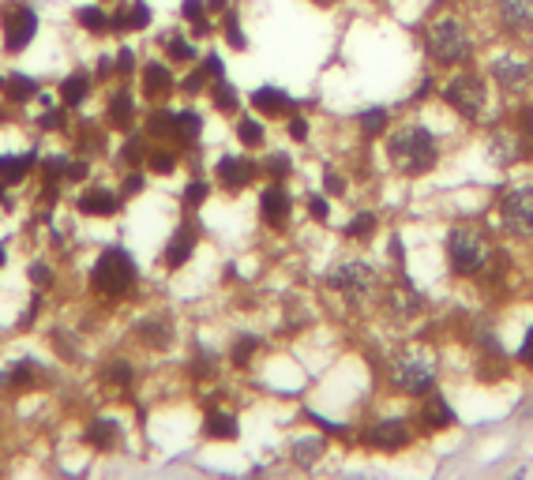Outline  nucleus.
Returning a JSON list of instances; mask_svg holds the SVG:
<instances>
[{
  "label": "nucleus",
  "mask_w": 533,
  "mask_h": 480,
  "mask_svg": "<svg viewBox=\"0 0 533 480\" xmlns=\"http://www.w3.org/2000/svg\"><path fill=\"white\" fill-rule=\"evenodd\" d=\"M323 188H327L331 195H342V191H346V181H342L339 173H327V177H323Z\"/></svg>",
  "instance_id": "de8ad7c7"
},
{
  "label": "nucleus",
  "mask_w": 533,
  "mask_h": 480,
  "mask_svg": "<svg viewBox=\"0 0 533 480\" xmlns=\"http://www.w3.org/2000/svg\"><path fill=\"white\" fill-rule=\"evenodd\" d=\"M87 443L98 446V450H114L121 443V428L117 420H94V425L87 428Z\"/></svg>",
  "instance_id": "393cba45"
},
{
  "label": "nucleus",
  "mask_w": 533,
  "mask_h": 480,
  "mask_svg": "<svg viewBox=\"0 0 533 480\" xmlns=\"http://www.w3.org/2000/svg\"><path fill=\"white\" fill-rule=\"evenodd\" d=\"M214 177L226 191H241V188L252 184V177H256V162H248L244 154H226V158H218Z\"/></svg>",
  "instance_id": "ddd939ff"
},
{
  "label": "nucleus",
  "mask_w": 533,
  "mask_h": 480,
  "mask_svg": "<svg viewBox=\"0 0 533 480\" xmlns=\"http://www.w3.org/2000/svg\"><path fill=\"white\" fill-rule=\"evenodd\" d=\"M91 94V75L87 72H72L64 83H61V102L64 105H83Z\"/></svg>",
  "instance_id": "b1692460"
},
{
  "label": "nucleus",
  "mask_w": 533,
  "mask_h": 480,
  "mask_svg": "<svg viewBox=\"0 0 533 480\" xmlns=\"http://www.w3.org/2000/svg\"><path fill=\"white\" fill-rule=\"evenodd\" d=\"M290 135L293 139H308V121L304 117H290Z\"/></svg>",
  "instance_id": "09e8293b"
},
{
  "label": "nucleus",
  "mask_w": 533,
  "mask_h": 480,
  "mask_svg": "<svg viewBox=\"0 0 533 480\" xmlns=\"http://www.w3.org/2000/svg\"><path fill=\"white\" fill-rule=\"evenodd\" d=\"M117 207H121V200L109 188H87L79 195V214H91V218H109V214H117Z\"/></svg>",
  "instance_id": "f3484780"
},
{
  "label": "nucleus",
  "mask_w": 533,
  "mask_h": 480,
  "mask_svg": "<svg viewBox=\"0 0 533 480\" xmlns=\"http://www.w3.org/2000/svg\"><path fill=\"white\" fill-rule=\"evenodd\" d=\"M139 330V342H147L151 349H165L173 342V330H170V323L165 319H158V316H151V319H143L135 327Z\"/></svg>",
  "instance_id": "5701e85b"
},
{
  "label": "nucleus",
  "mask_w": 533,
  "mask_h": 480,
  "mask_svg": "<svg viewBox=\"0 0 533 480\" xmlns=\"http://www.w3.org/2000/svg\"><path fill=\"white\" fill-rule=\"evenodd\" d=\"M518 364H526V368H533V327L526 330L522 346H518Z\"/></svg>",
  "instance_id": "c03bdc74"
},
{
  "label": "nucleus",
  "mask_w": 533,
  "mask_h": 480,
  "mask_svg": "<svg viewBox=\"0 0 533 480\" xmlns=\"http://www.w3.org/2000/svg\"><path fill=\"white\" fill-rule=\"evenodd\" d=\"M252 105H256L263 117H282V113H290V94L278 91V87H260L256 94H252Z\"/></svg>",
  "instance_id": "4be33fe9"
},
{
  "label": "nucleus",
  "mask_w": 533,
  "mask_h": 480,
  "mask_svg": "<svg viewBox=\"0 0 533 480\" xmlns=\"http://www.w3.org/2000/svg\"><path fill=\"white\" fill-rule=\"evenodd\" d=\"M173 72H170V64H162V61H151V64H143V94L151 98V102H162V98H170L173 94Z\"/></svg>",
  "instance_id": "dca6fc26"
},
{
  "label": "nucleus",
  "mask_w": 533,
  "mask_h": 480,
  "mask_svg": "<svg viewBox=\"0 0 533 480\" xmlns=\"http://www.w3.org/2000/svg\"><path fill=\"white\" fill-rule=\"evenodd\" d=\"M481 8L499 34L515 42L533 38V0H485Z\"/></svg>",
  "instance_id": "0eeeda50"
},
{
  "label": "nucleus",
  "mask_w": 533,
  "mask_h": 480,
  "mask_svg": "<svg viewBox=\"0 0 533 480\" xmlns=\"http://www.w3.org/2000/svg\"><path fill=\"white\" fill-rule=\"evenodd\" d=\"M75 19L83 23V26H87V31H94V34H102L105 31V26H109V15L98 8V5H87V8H79L75 12Z\"/></svg>",
  "instance_id": "f704fd0d"
},
{
  "label": "nucleus",
  "mask_w": 533,
  "mask_h": 480,
  "mask_svg": "<svg viewBox=\"0 0 533 480\" xmlns=\"http://www.w3.org/2000/svg\"><path fill=\"white\" fill-rule=\"evenodd\" d=\"M147 165L154 169V173H173V169H177V151H170V147L147 151Z\"/></svg>",
  "instance_id": "c9c22d12"
},
{
  "label": "nucleus",
  "mask_w": 533,
  "mask_h": 480,
  "mask_svg": "<svg viewBox=\"0 0 533 480\" xmlns=\"http://www.w3.org/2000/svg\"><path fill=\"white\" fill-rule=\"evenodd\" d=\"M346 233H350L353 240H369V237L376 233V214H372V211H360V214L346 225Z\"/></svg>",
  "instance_id": "473e14b6"
},
{
  "label": "nucleus",
  "mask_w": 533,
  "mask_h": 480,
  "mask_svg": "<svg viewBox=\"0 0 533 480\" xmlns=\"http://www.w3.org/2000/svg\"><path fill=\"white\" fill-rule=\"evenodd\" d=\"M492 260V244L485 240L481 230H473V225H455L451 233H447V267H451L455 278H473L481 274Z\"/></svg>",
  "instance_id": "20e7f679"
},
{
  "label": "nucleus",
  "mask_w": 533,
  "mask_h": 480,
  "mask_svg": "<svg viewBox=\"0 0 533 480\" xmlns=\"http://www.w3.org/2000/svg\"><path fill=\"white\" fill-rule=\"evenodd\" d=\"M181 15L192 19L195 38H207V34H211V23H207V0H184V5H181Z\"/></svg>",
  "instance_id": "bb28decb"
},
{
  "label": "nucleus",
  "mask_w": 533,
  "mask_h": 480,
  "mask_svg": "<svg viewBox=\"0 0 533 480\" xmlns=\"http://www.w3.org/2000/svg\"><path fill=\"white\" fill-rule=\"evenodd\" d=\"M489 75H492L496 87L503 94H511V98H522L533 87V64L526 61L522 53H511V49H503V53L492 56V61H489Z\"/></svg>",
  "instance_id": "1a4fd4ad"
},
{
  "label": "nucleus",
  "mask_w": 533,
  "mask_h": 480,
  "mask_svg": "<svg viewBox=\"0 0 533 480\" xmlns=\"http://www.w3.org/2000/svg\"><path fill=\"white\" fill-rule=\"evenodd\" d=\"M203 68H207V75H211V79H222V56H214V53H211L207 61H203Z\"/></svg>",
  "instance_id": "3c124183"
},
{
  "label": "nucleus",
  "mask_w": 533,
  "mask_h": 480,
  "mask_svg": "<svg viewBox=\"0 0 533 480\" xmlns=\"http://www.w3.org/2000/svg\"><path fill=\"white\" fill-rule=\"evenodd\" d=\"M5 188H8V184H5V181H0V200H5Z\"/></svg>",
  "instance_id": "5fc2aeb1"
},
{
  "label": "nucleus",
  "mask_w": 533,
  "mask_h": 480,
  "mask_svg": "<svg viewBox=\"0 0 533 480\" xmlns=\"http://www.w3.org/2000/svg\"><path fill=\"white\" fill-rule=\"evenodd\" d=\"M195 240H200V230H195V221H181L177 230H173V237H170V244H165V267L170 270H177V267H184L188 263V256L195 251Z\"/></svg>",
  "instance_id": "2eb2a0df"
},
{
  "label": "nucleus",
  "mask_w": 533,
  "mask_h": 480,
  "mask_svg": "<svg viewBox=\"0 0 533 480\" xmlns=\"http://www.w3.org/2000/svg\"><path fill=\"white\" fill-rule=\"evenodd\" d=\"M102 379L105 383H117V387H128L132 383V364L128 360H109L102 368Z\"/></svg>",
  "instance_id": "e433bc0d"
},
{
  "label": "nucleus",
  "mask_w": 533,
  "mask_h": 480,
  "mask_svg": "<svg viewBox=\"0 0 533 480\" xmlns=\"http://www.w3.org/2000/svg\"><path fill=\"white\" fill-rule=\"evenodd\" d=\"M387 154L395 162L399 173H406V177H425L439 165V143L420 121H406L402 128L390 132Z\"/></svg>",
  "instance_id": "f03ea898"
},
{
  "label": "nucleus",
  "mask_w": 533,
  "mask_h": 480,
  "mask_svg": "<svg viewBox=\"0 0 533 480\" xmlns=\"http://www.w3.org/2000/svg\"><path fill=\"white\" fill-rule=\"evenodd\" d=\"M420 425L425 428H451L455 425V413L443 402V394H436V390L425 394V402H420Z\"/></svg>",
  "instance_id": "6ab92c4d"
},
{
  "label": "nucleus",
  "mask_w": 533,
  "mask_h": 480,
  "mask_svg": "<svg viewBox=\"0 0 533 480\" xmlns=\"http://www.w3.org/2000/svg\"><path fill=\"white\" fill-rule=\"evenodd\" d=\"M390 387L402 390V394H417V398H425L429 390H436L432 360L417 357V353H399L395 360H390Z\"/></svg>",
  "instance_id": "6e6552de"
},
{
  "label": "nucleus",
  "mask_w": 533,
  "mask_h": 480,
  "mask_svg": "<svg viewBox=\"0 0 533 480\" xmlns=\"http://www.w3.org/2000/svg\"><path fill=\"white\" fill-rule=\"evenodd\" d=\"M226 42L233 45V49H244L248 42H244V34H241V23H237V12H226Z\"/></svg>",
  "instance_id": "79ce46f5"
},
{
  "label": "nucleus",
  "mask_w": 533,
  "mask_h": 480,
  "mask_svg": "<svg viewBox=\"0 0 533 480\" xmlns=\"http://www.w3.org/2000/svg\"><path fill=\"white\" fill-rule=\"evenodd\" d=\"M0 263H5V244H0Z\"/></svg>",
  "instance_id": "6e6d98bb"
},
{
  "label": "nucleus",
  "mask_w": 533,
  "mask_h": 480,
  "mask_svg": "<svg viewBox=\"0 0 533 480\" xmlns=\"http://www.w3.org/2000/svg\"><path fill=\"white\" fill-rule=\"evenodd\" d=\"M316 5H334V0H316Z\"/></svg>",
  "instance_id": "4d7b16f0"
},
{
  "label": "nucleus",
  "mask_w": 533,
  "mask_h": 480,
  "mask_svg": "<svg viewBox=\"0 0 533 480\" xmlns=\"http://www.w3.org/2000/svg\"><path fill=\"white\" fill-rule=\"evenodd\" d=\"M364 443L376 446V450H402L413 443V432L406 420H376V425L364 432Z\"/></svg>",
  "instance_id": "4468645a"
},
{
  "label": "nucleus",
  "mask_w": 533,
  "mask_h": 480,
  "mask_svg": "<svg viewBox=\"0 0 533 480\" xmlns=\"http://www.w3.org/2000/svg\"><path fill=\"white\" fill-rule=\"evenodd\" d=\"M165 53H170V61H177V64L195 61V49H192L177 31H170V38H165Z\"/></svg>",
  "instance_id": "72a5a7b5"
},
{
  "label": "nucleus",
  "mask_w": 533,
  "mask_h": 480,
  "mask_svg": "<svg viewBox=\"0 0 533 480\" xmlns=\"http://www.w3.org/2000/svg\"><path fill=\"white\" fill-rule=\"evenodd\" d=\"M237 139H241L244 147H252V151H256V147H263L267 132H263V124H260L256 117H241V121H237Z\"/></svg>",
  "instance_id": "cd10ccee"
},
{
  "label": "nucleus",
  "mask_w": 533,
  "mask_h": 480,
  "mask_svg": "<svg viewBox=\"0 0 533 480\" xmlns=\"http://www.w3.org/2000/svg\"><path fill=\"white\" fill-rule=\"evenodd\" d=\"M387 121H390L387 109H369L360 117V128H364V135H383L387 132Z\"/></svg>",
  "instance_id": "58836bf2"
},
{
  "label": "nucleus",
  "mask_w": 533,
  "mask_h": 480,
  "mask_svg": "<svg viewBox=\"0 0 533 480\" xmlns=\"http://www.w3.org/2000/svg\"><path fill=\"white\" fill-rule=\"evenodd\" d=\"M211 98H214V105H218L222 113H237V105H241L237 91L230 87L226 79H218V83H214V87H211Z\"/></svg>",
  "instance_id": "7c9ffc66"
},
{
  "label": "nucleus",
  "mask_w": 533,
  "mask_h": 480,
  "mask_svg": "<svg viewBox=\"0 0 533 480\" xmlns=\"http://www.w3.org/2000/svg\"><path fill=\"white\" fill-rule=\"evenodd\" d=\"M308 207H312V218H316V221H327V200H320V195H316V200L308 203Z\"/></svg>",
  "instance_id": "864d4df0"
},
{
  "label": "nucleus",
  "mask_w": 533,
  "mask_h": 480,
  "mask_svg": "<svg viewBox=\"0 0 533 480\" xmlns=\"http://www.w3.org/2000/svg\"><path fill=\"white\" fill-rule=\"evenodd\" d=\"M203 436H207V439H237V436H241V425H237L233 413L211 409L207 420H203Z\"/></svg>",
  "instance_id": "412c9836"
},
{
  "label": "nucleus",
  "mask_w": 533,
  "mask_h": 480,
  "mask_svg": "<svg viewBox=\"0 0 533 480\" xmlns=\"http://www.w3.org/2000/svg\"><path fill=\"white\" fill-rule=\"evenodd\" d=\"M5 87H8V98H12V102H26L31 94H38V83H35V79H23V75H12Z\"/></svg>",
  "instance_id": "4c0bfd02"
},
{
  "label": "nucleus",
  "mask_w": 533,
  "mask_h": 480,
  "mask_svg": "<svg viewBox=\"0 0 533 480\" xmlns=\"http://www.w3.org/2000/svg\"><path fill=\"white\" fill-rule=\"evenodd\" d=\"M147 154V147H143V139H139V135H132L128 139V143H124V158L128 162H139V158H143Z\"/></svg>",
  "instance_id": "a18cd8bd"
},
{
  "label": "nucleus",
  "mask_w": 533,
  "mask_h": 480,
  "mask_svg": "<svg viewBox=\"0 0 533 480\" xmlns=\"http://www.w3.org/2000/svg\"><path fill=\"white\" fill-rule=\"evenodd\" d=\"M260 349V338H248V334H241L237 342H233V349H230V360L237 364V368H248V360H252V353Z\"/></svg>",
  "instance_id": "2f4dec72"
},
{
  "label": "nucleus",
  "mask_w": 533,
  "mask_h": 480,
  "mask_svg": "<svg viewBox=\"0 0 533 480\" xmlns=\"http://www.w3.org/2000/svg\"><path fill=\"white\" fill-rule=\"evenodd\" d=\"M496 214H499V230L511 240H533V184L503 191Z\"/></svg>",
  "instance_id": "423d86ee"
},
{
  "label": "nucleus",
  "mask_w": 533,
  "mask_h": 480,
  "mask_svg": "<svg viewBox=\"0 0 533 480\" xmlns=\"http://www.w3.org/2000/svg\"><path fill=\"white\" fill-rule=\"evenodd\" d=\"M290 158L286 154H274V158H267V173L274 177V181H282V177H290Z\"/></svg>",
  "instance_id": "37998d69"
},
{
  "label": "nucleus",
  "mask_w": 533,
  "mask_h": 480,
  "mask_svg": "<svg viewBox=\"0 0 533 480\" xmlns=\"http://www.w3.org/2000/svg\"><path fill=\"white\" fill-rule=\"evenodd\" d=\"M0 26H5V49L23 53L38 34V15L31 5H23V0H8L5 15H0Z\"/></svg>",
  "instance_id": "9d476101"
},
{
  "label": "nucleus",
  "mask_w": 533,
  "mask_h": 480,
  "mask_svg": "<svg viewBox=\"0 0 533 480\" xmlns=\"http://www.w3.org/2000/svg\"><path fill=\"white\" fill-rule=\"evenodd\" d=\"M147 23H151V8L143 5V0H124L121 12L109 19V26H114V31H143Z\"/></svg>",
  "instance_id": "aec40b11"
},
{
  "label": "nucleus",
  "mask_w": 533,
  "mask_h": 480,
  "mask_svg": "<svg viewBox=\"0 0 533 480\" xmlns=\"http://www.w3.org/2000/svg\"><path fill=\"white\" fill-rule=\"evenodd\" d=\"M473 26L459 12H439L425 26V53L436 68H466L473 61Z\"/></svg>",
  "instance_id": "f257e3e1"
},
{
  "label": "nucleus",
  "mask_w": 533,
  "mask_h": 480,
  "mask_svg": "<svg viewBox=\"0 0 533 480\" xmlns=\"http://www.w3.org/2000/svg\"><path fill=\"white\" fill-rule=\"evenodd\" d=\"M173 124H177V113H170V109H154V113H151V121H147V135L173 139Z\"/></svg>",
  "instance_id": "c85d7f7f"
},
{
  "label": "nucleus",
  "mask_w": 533,
  "mask_h": 480,
  "mask_svg": "<svg viewBox=\"0 0 533 480\" xmlns=\"http://www.w3.org/2000/svg\"><path fill=\"white\" fill-rule=\"evenodd\" d=\"M35 379H38V372H35V364H31V360H19L15 368H12V376H8L12 387H31Z\"/></svg>",
  "instance_id": "a19ab883"
},
{
  "label": "nucleus",
  "mask_w": 533,
  "mask_h": 480,
  "mask_svg": "<svg viewBox=\"0 0 533 480\" xmlns=\"http://www.w3.org/2000/svg\"><path fill=\"white\" fill-rule=\"evenodd\" d=\"M323 446H327V443H323L320 436H312V439H297L290 450H293V458H297L301 465H308V462H316V458L323 455Z\"/></svg>",
  "instance_id": "c756f323"
},
{
  "label": "nucleus",
  "mask_w": 533,
  "mask_h": 480,
  "mask_svg": "<svg viewBox=\"0 0 533 480\" xmlns=\"http://www.w3.org/2000/svg\"><path fill=\"white\" fill-rule=\"evenodd\" d=\"M293 214V200H290V191L282 188V181H274L271 188H263L260 195V218L271 225V230H282V225L290 221Z\"/></svg>",
  "instance_id": "f8f14e48"
},
{
  "label": "nucleus",
  "mask_w": 533,
  "mask_h": 480,
  "mask_svg": "<svg viewBox=\"0 0 533 480\" xmlns=\"http://www.w3.org/2000/svg\"><path fill=\"white\" fill-rule=\"evenodd\" d=\"M331 286L334 289H342L350 300H360V297H369L372 289H376V270L364 263V260H346V263H339L331 270Z\"/></svg>",
  "instance_id": "9b49d317"
},
{
  "label": "nucleus",
  "mask_w": 533,
  "mask_h": 480,
  "mask_svg": "<svg viewBox=\"0 0 533 480\" xmlns=\"http://www.w3.org/2000/svg\"><path fill=\"white\" fill-rule=\"evenodd\" d=\"M200 132H203L200 113H195V109L177 113V124H173V139H177V143H195V139H200Z\"/></svg>",
  "instance_id": "a878e982"
},
{
  "label": "nucleus",
  "mask_w": 533,
  "mask_h": 480,
  "mask_svg": "<svg viewBox=\"0 0 533 480\" xmlns=\"http://www.w3.org/2000/svg\"><path fill=\"white\" fill-rule=\"evenodd\" d=\"M439 98L451 105L462 121L477 124V121H485V113H489V79L485 75H477L473 68H455V75L439 87Z\"/></svg>",
  "instance_id": "7ed1b4c3"
},
{
  "label": "nucleus",
  "mask_w": 533,
  "mask_h": 480,
  "mask_svg": "<svg viewBox=\"0 0 533 480\" xmlns=\"http://www.w3.org/2000/svg\"><path fill=\"white\" fill-rule=\"evenodd\" d=\"M91 286L102 297H124L135 286V260L117 244L105 248L98 256V263H94V270H91Z\"/></svg>",
  "instance_id": "39448f33"
},
{
  "label": "nucleus",
  "mask_w": 533,
  "mask_h": 480,
  "mask_svg": "<svg viewBox=\"0 0 533 480\" xmlns=\"http://www.w3.org/2000/svg\"><path fill=\"white\" fill-rule=\"evenodd\" d=\"M135 191H143V177H139V173L124 177V195H135Z\"/></svg>",
  "instance_id": "603ef678"
},
{
  "label": "nucleus",
  "mask_w": 533,
  "mask_h": 480,
  "mask_svg": "<svg viewBox=\"0 0 533 480\" xmlns=\"http://www.w3.org/2000/svg\"><path fill=\"white\" fill-rule=\"evenodd\" d=\"M105 117H109V124L121 128V132H128V128L135 124V98H132V91H128V87H117L114 94H109V109H105Z\"/></svg>",
  "instance_id": "a211bd4d"
},
{
  "label": "nucleus",
  "mask_w": 533,
  "mask_h": 480,
  "mask_svg": "<svg viewBox=\"0 0 533 480\" xmlns=\"http://www.w3.org/2000/svg\"><path fill=\"white\" fill-rule=\"evenodd\" d=\"M31 281H35V286H49V281H53L49 263H31Z\"/></svg>",
  "instance_id": "49530a36"
},
{
  "label": "nucleus",
  "mask_w": 533,
  "mask_h": 480,
  "mask_svg": "<svg viewBox=\"0 0 533 480\" xmlns=\"http://www.w3.org/2000/svg\"><path fill=\"white\" fill-rule=\"evenodd\" d=\"M117 68H121V72H132V68H135V53H132V49H121V53H117Z\"/></svg>",
  "instance_id": "8fccbe9b"
},
{
  "label": "nucleus",
  "mask_w": 533,
  "mask_h": 480,
  "mask_svg": "<svg viewBox=\"0 0 533 480\" xmlns=\"http://www.w3.org/2000/svg\"><path fill=\"white\" fill-rule=\"evenodd\" d=\"M207 195H211V184H207V181H192V184L184 188V211H195V207L207 200Z\"/></svg>",
  "instance_id": "ea45409f"
}]
</instances>
